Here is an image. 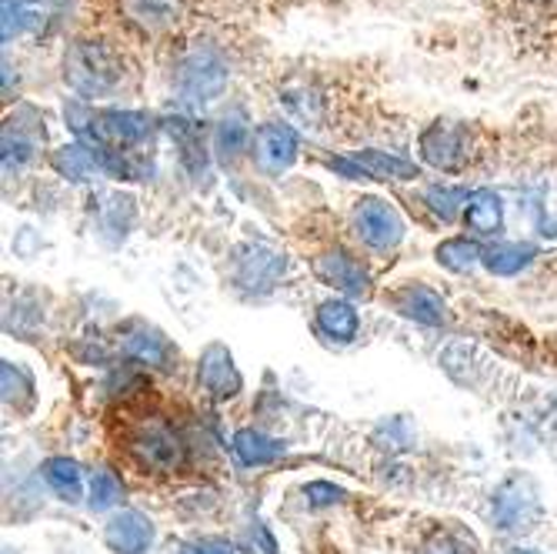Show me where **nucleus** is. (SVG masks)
<instances>
[{"label":"nucleus","mask_w":557,"mask_h":554,"mask_svg":"<svg viewBox=\"0 0 557 554\" xmlns=\"http://www.w3.org/2000/svg\"><path fill=\"white\" fill-rule=\"evenodd\" d=\"M124 77L121 54L104 40H74L64 54V81L81 97H104Z\"/></svg>","instance_id":"f257e3e1"},{"label":"nucleus","mask_w":557,"mask_h":554,"mask_svg":"<svg viewBox=\"0 0 557 554\" xmlns=\"http://www.w3.org/2000/svg\"><path fill=\"white\" fill-rule=\"evenodd\" d=\"M491 512H494V525L500 531H531L541 521V491L534 484V478L528 475H515L504 481L494 497H491Z\"/></svg>","instance_id":"f03ea898"},{"label":"nucleus","mask_w":557,"mask_h":554,"mask_svg":"<svg viewBox=\"0 0 557 554\" xmlns=\"http://www.w3.org/2000/svg\"><path fill=\"white\" fill-rule=\"evenodd\" d=\"M127 451L144 471H177L184 465V444L164 421H140L127 438Z\"/></svg>","instance_id":"7ed1b4c3"},{"label":"nucleus","mask_w":557,"mask_h":554,"mask_svg":"<svg viewBox=\"0 0 557 554\" xmlns=\"http://www.w3.org/2000/svg\"><path fill=\"white\" fill-rule=\"evenodd\" d=\"M227 87V64L214 50H194L177 67V90L190 104H211Z\"/></svg>","instance_id":"20e7f679"},{"label":"nucleus","mask_w":557,"mask_h":554,"mask_svg":"<svg viewBox=\"0 0 557 554\" xmlns=\"http://www.w3.org/2000/svg\"><path fill=\"white\" fill-rule=\"evenodd\" d=\"M150 118L137 111H100L87 118V134L100 144L104 155H121V150L150 137Z\"/></svg>","instance_id":"39448f33"},{"label":"nucleus","mask_w":557,"mask_h":554,"mask_svg":"<svg viewBox=\"0 0 557 554\" xmlns=\"http://www.w3.org/2000/svg\"><path fill=\"white\" fill-rule=\"evenodd\" d=\"M354 227H358V237L374 250H391L404 237L400 214L387 200H377V197L358 200V208H354Z\"/></svg>","instance_id":"423d86ee"},{"label":"nucleus","mask_w":557,"mask_h":554,"mask_svg":"<svg viewBox=\"0 0 557 554\" xmlns=\"http://www.w3.org/2000/svg\"><path fill=\"white\" fill-rule=\"evenodd\" d=\"M421 158L437 171H461L468 164V158H471L468 134L461 127L447 124V121L431 124L421 134Z\"/></svg>","instance_id":"0eeeda50"},{"label":"nucleus","mask_w":557,"mask_h":554,"mask_svg":"<svg viewBox=\"0 0 557 554\" xmlns=\"http://www.w3.org/2000/svg\"><path fill=\"white\" fill-rule=\"evenodd\" d=\"M297 147H300V140H297L294 127L264 124L255 134V147H250V155H255V161H258V168L264 174H281L297 161Z\"/></svg>","instance_id":"6e6552de"},{"label":"nucleus","mask_w":557,"mask_h":554,"mask_svg":"<svg viewBox=\"0 0 557 554\" xmlns=\"http://www.w3.org/2000/svg\"><path fill=\"white\" fill-rule=\"evenodd\" d=\"M197 381L205 387L214 401H227L240 391V371L234 368V358L224 344H211L205 355H200L197 365Z\"/></svg>","instance_id":"1a4fd4ad"},{"label":"nucleus","mask_w":557,"mask_h":554,"mask_svg":"<svg viewBox=\"0 0 557 554\" xmlns=\"http://www.w3.org/2000/svg\"><path fill=\"white\" fill-rule=\"evenodd\" d=\"M284 274V258L271 247H240L237 250V264L234 278L247 291H271L277 278Z\"/></svg>","instance_id":"9d476101"},{"label":"nucleus","mask_w":557,"mask_h":554,"mask_svg":"<svg viewBox=\"0 0 557 554\" xmlns=\"http://www.w3.org/2000/svg\"><path fill=\"white\" fill-rule=\"evenodd\" d=\"M150 541H154V525H150L147 515L134 512V508L117 512L104 528V544L114 554H144L150 547Z\"/></svg>","instance_id":"9b49d317"},{"label":"nucleus","mask_w":557,"mask_h":554,"mask_svg":"<svg viewBox=\"0 0 557 554\" xmlns=\"http://www.w3.org/2000/svg\"><path fill=\"white\" fill-rule=\"evenodd\" d=\"M121 11L144 34H164L184 17V0H121Z\"/></svg>","instance_id":"f8f14e48"},{"label":"nucleus","mask_w":557,"mask_h":554,"mask_svg":"<svg viewBox=\"0 0 557 554\" xmlns=\"http://www.w3.org/2000/svg\"><path fill=\"white\" fill-rule=\"evenodd\" d=\"M314 271H318V278L324 281V284H331V287H337V291H344V294H368V271L354 261L347 250H327V255H321L318 261H314Z\"/></svg>","instance_id":"ddd939ff"},{"label":"nucleus","mask_w":557,"mask_h":554,"mask_svg":"<svg viewBox=\"0 0 557 554\" xmlns=\"http://www.w3.org/2000/svg\"><path fill=\"white\" fill-rule=\"evenodd\" d=\"M394 308L404 315V318H411L418 324H444L447 321V308H444V300L437 291L424 287V284H411V287H400L397 297H394Z\"/></svg>","instance_id":"4468645a"},{"label":"nucleus","mask_w":557,"mask_h":554,"mask_svg":"<svg viewBox=\"0 0 557 554\" xmlns=\"http://www.w3.org/2000/svg\"><path fill=\"white\" fill-rule=\"evenodd\" d=\"M465 224L474 234H481V237L497 234L500 224H504V205H500V197L494 190H487V187L474 190L468 197V208H465Z\"/></svg>","instance_id":"2eb2a0df"},{"label":"nucleus","mask_w":557,"mask_h":554,"mask_svg":"<svg viewBox=\"0 0 557 554\" xmlns=\"http://www.w3.org/2000/svg\"><path fill=\"white\" fill-rule=\"evenodd\" d=\"M50 164H54V171L61 177H67L74 184H84V181L97 177V171H100V164H104V161H100L94 150L84 147V144H64L61 150H54Z\"/></svg>","instance_id":"dca6fc26"},{"label":"nucleus","mask_w":557,"mask_h":554,"mask_svg":"<svg viewBox=\"0 0 557 554\" xmlns=\"http://www.w3.org/2000/svg\"><path fill=\"white\" fill-rule=\"evenodd\" d=\"M234 455L240 458V465L247 468H261V465H271L284 455V444L277 438H268L261 431H237L234 434Z\"/></svg>","instance_id":"f3484780"},{"label":"nucleus","mask_w":557,"mask_h":554,"mask_svg":"<svg viewBox=\"0 0 557 554\" xmlns=\"http://www.w3.org/2000/svg\"><path fill=\"white\" fill-rule=\"evenodd\" d=\"M337 168H347V164H337ZM350 174H368V177H377V181H387V177H397V181H408V177H418V168L404 158H394V155H384V150H364V155L354 158V168H347Z\"/></svg>","instance_id":"a211bd4d"},{"label":"nucleus","mask_w":557,"mask_h":554,"mask_svg":"<svg viewBox=\"0 0 557 554\" xmlns=\"http://www.w3.org/2000/svg\"><path fill=\"white\" fill-rule=\"evenodd\" d=\"M318 328H321V334H327L334 341H354V334H358V328H361V318L347 305V300L331 297L318 308Z\"/></svg>","instance_id":"6ab92c4d"},{"label":"nucleus","mask_w":557,"mask_h":554,"mask_svg":"<svg viewBox=\"0 0 557 554\" xmlns=\"http://www.w3.org/2000/svg\"><path fill=\"white\" fill-rule=\"evenodd\" d=\"M537 250L531 244H494L491 250H484V268L497 278H511L518 271H524L534 261Z\"/></svg>","instance_id":"aec40b11"},{"label":"nucleus","mask_w":557,"mask_h":554,"mask_svg":"<svg viewBox=\"0 0 557 554\" xmlns=\"http://www.w3.org/2000/svg\"><path fill=\"white\" fill-rule=\"evenodd\" d=\"M434 255H437V261H441L447 271H454V274H468V271H474V268L484 261L481 247H478L474 241H468V237H450V241H441Z\"/></svg>","instance_id":"412c9836"},{"label":"nucleus","mask_w":557,"mask_h":554,"mask_svg":"<svg viewBox=\"0 0 557 554\" xmlns=\"http://www.w3.org/2000/svg\"><path fill=\"white\" fill-rule=\"evenodd\" d=\"M44 481L50 484L58 497L64 501H77L81 497V481H84V471L77 461L71 458H50L44 461Z\"/></svg>","instance_id":"4be33fe9"},{"label":"nucleus","mask_w":557,"mask_h":554,"mask_svg":"<svg viewBox=\"0 0 557 554\" xmlns=\"http://www.w3.org/2000/svg\"><path fill=\"white\" fill-rule=\"evenodd\" d=\"M124 350H127V355H131L134 361L158 365V368H164V365H168V355H171L168 341H164L158 331H137V334H127V337H124Z\"/></svg>","instance_id":"5701e85b"},{"label":"nucleus","mask_w":557,"mask_h":554,"mask_svg":"<svg viewBox=\"0 0 557 554\" xmlns=\"http://www.w3.org/2000/svg\"><path fill=\"white\" fill-rule=\"evenodd\" d=\"M34 150H37V137H27L24 124L17 118H11L4 127V171L11 174V171L24 168L34 158Z\"/></svg>","instance_id":"b1692460"},{"label":"nucleus","mask_w":557,"mask_h":554,"mask_svg":"<svg viewBox=\"0 0 557 554\" xmlns=\"http://www.w3.org/2000/svg\"><path fill=\"white\" fill-rule=\"evenodd\" d=\"M468 190L465 187H447V184H434L424 190L428 208L441 218V221H454L461 208H468Z\"/></svg>","instance_id":"393cba45"},{"label":"nucleus","mask_w":557,"mask_h":554,"mask_svg":"<svg viewBox=\"0 0 557 554\" xmlns=\"http://www.w3.org/2000/svg\"><path fill=\"white\" fill-rule=\"evenodd\" d=\"M121 481L114 478V471H97L90 478V494H87V508L90 512H111L121 501Z\"/></svg>","instance_id":"a878e982"},{"label":"nucleus","mask_w":557,"mask_h":554,"mask_svg":"<svg viewBox=\"0 0 557 554\" xmlns=\"http://www.w3.org/2000/svg\"><path fill=\"white\" fill-rule=\"evenodd\" d=\"M244 140H247V127L240 118H224L218 134H214V147L224 161H234L240 150H244Z\"/></svg>","instance_id":"bb28decb"},{"label":"nucleus","mask_w":557,"mask_h":554,"mask_svg":"<svg viewBox=\"0 0 557 554\" xmlns=\"http://www.w3.org/2000/svg\"><path fill=\"white\" fill-rule=\"evenodd\" d=\"M0 374H4V401H8V405L24 408V405H21V397L30 405V401H34V384H30V378H27L21 368H14L11 361H4Z\"/></svg>","instance_id":"cd10ccee"},{"label":"nucleus","mask_w":557,"mask_h":554,"mask_svg":"<svg viewBox=\"0 0 557 554\" xmlns=\"http://www.w3.org/2000/svg\"><path fill=\"white\" fill-rule=\"evenodd\" d=\"M424 554H474V544L458 534H450V531H441L424 544Z\"/></svg>","instance_id":"c85d7f7f"},{"label":"nucleus","mask_w":557,"mask_h":554,"mask_svg":"<svg viewBox=\"0 0 557 554\" xmlns=\"http://www.w3.org/2000/svg\"><path fill=\"white\" fill-rule=\"evenodd\" d=\"M308 501L314 508H324V505H337V501L344 497V491L341 488H334V484H324V481H314V484H308Z\"/></svg>","instance_id":"c756f323"},{"label":"nucleus","mask_w":557,"mask_h":554,"mask_svg":"<svg viewBox=\"0 0 557 554\" xmlns=\"http://www.w3.org/2000/svg\"><path fill=\"white\" fill-rule=\"evenodd\" d=\"M24 21H27V11H24L21 0H4V40L21 34Z\"/></svg>","instance_id":"7c9ffc66"},{"label":"nucleus","mask_w":557,"mask_h":554,"mask_svg":"<svg viewBox=\"0 0 557 554\" xmlns=\"http://www.w3.org/2000/svg\"><path fill=\"white\" fill-rule=\"evenodd\" d=\"M187 554H234V544L224 538H200L187 547Z\"/></svg>","instance_id":"2f4dec72"},{"label":"nucleus","mask_w":557,"mask_h":554,"mask_svg":"<svg viewBox=\"0 0 557 554\" xmlns=\"http://www.w3.org/2000/svg\"><path fill=\"white\" fill-rule=\"evenodd\" d=\"M511 554H534V551H511Z\"/></svg>","instance_id":"473e14b6"}]
</instances>
